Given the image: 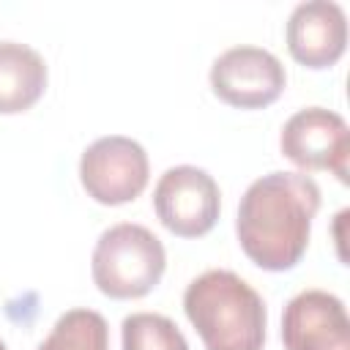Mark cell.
<instances>
[{"label":"cell","instance_id":"obj_4","mask_svg":"<svg viewBox=\"0 0 350 350\" xmlns=\"http://www.w3.org/2000/svg\"><path fill=\"white\" fill-rule=\"evenodd\" d=\"M150 164L145 148L123 134L98 137L82 150L79 180L88 197L101 205H123L137 200L148 186Z\"/></svg>","mask_w":350,"mask_h":350},{"label":"cell","instance_id":"obj_3","mask_svg":"<svg viewBox=\"0 0 350 350\" xmlns=\"http://www.w3.org/2000/svg\"><path fill=\"white\" fill-rule=\"evenodd\" d=\"M164 243L142 224L120 221L104 230L90 257L93 284L118 301L148 295L164 276Z\"/></svg>","mask_w":350,"mask_h":350},{"label":"cell","instance_id":"obj_1","mask_svg":"<svg viewBox=\"0 0 350 350\" xmlns=\"http://www.w3.org/2000/svg\"><path fill=\"white\" fill-rule=\"evenodd\" d=\"M320 211V186L306 172L276 170L249 183L241 197L235 235L243 254L262 271H290L301 262L312 219Z\"/></svg>","mask_w":350,"mask_h":350},{"label":"cell","instance_id":"obj_8","mask_svg":"<svg viewBox=\"0 0 350 350\" xmlns=\"http://www.w3.org/2000/svg\"><path fill=\"white\" fill-rule=\"evenodd\" d=\"M284 350H350V317L328 290H304L282 312Z\"/></svg>","mask_w":350,"mask_h":350},{"label":"cell","instance_id":"obj_10","mask_svg":"<svg viewBox=\"0 0 350 350\" xmlns=\"http://www.w3.org/2000/svg\"><path fill=\"white\" fill-rule=\"evenodd\" d=\"M44 57L19 41H0V115L30 109L46 90Z\"/></svg>","mask_w":350,"mask_h":350},{"label":"cell","instance_id":"obj_13","mask_svg":"<svg viewBox=\"0 0 350 350\" xmlns=\"http://www.w3.org/2000/svg\"><path fill=\"white\" fill-rule=\"evenodd\" d=\"M0 350H5V345H3V342H0Z\"/></svg>","mask_w":350,"mask_h":350},{"label":"cell","instance_id":"obj_2","mask_svg":"<svg viewBox=\"0 0 350 350\" xmlns=\"http://www.w3.org/2000/svg\"><path fill=\"white\" fill-rule=\"evenodd\" d=\"M183 312L205 350H262L268 312L260 293L227 268H211L189 282Z\"/></svg>","mask_w":350,"mask_h":350},{"label":"cell","instance_id":"obj_6","mask_svg":"<svg viewBox=\"0 0 350 350\" xmlns=\"http://www.w3.org/2000/svg\"><path fill=\"white\" fill-rule=\"evenodd\" d=\"M287 85L282 60L262 46H230L211 66L213 93L238 109H262L273 104Z\"/></svg>","mask_w":350,"mask_h":350},{"label":"cell","instance_id":"obj_12","mask_svg":"<svg viewBox=\"0 0 350 350\" xmlns=\"http://www.w3.org/2000/svg\"><path fill=\"white\" fill-rule=\"evenodd\" d=\"M123 350H189L180 328L156 312H134L120 323Z\"/></svg>","mask_w":350,"mask_h":350},{"label":"cell","instance_id":"obj_7","mask_svg":"<svg viewBox=\"0 0 350 350\" xmlns=\"http://www.w3.org/2000/svg\"><path fill=\"white\" fill-rule=\"evenodd\" d=\"M279 148L301 170H328L347 183L350 129L339 112L325 107L298 109L282 126Z\"/></svg>","mask_w":350,"mask_h":350},{"label":"cell","instance_id":"obj_9","mask_svg":"<svg viewBox=\"0 0 350 350\" xmlns=\"http://www.w3.org/2000/svg\"><path fill=\"white\" fill-rule=\"evenodd\" d=\"M290 55L306 68H331L347 46V16L334 0L298 3L284 27Z\"/></svg>","mask_w":350,"mask_h":350},{"label":"cell","instance_id":"obj_5","mask_svg":"<svg viewBox=\"0 0 350 350\" xmlns=\"http://www.w3.org/2000/svg\"><path fill=\"white\" fill-rule=\"evenodd\" d=\"M153 211L172 235L200 238L211 232L219 219V183L202 167H170L153 189Z\"/></svg>","mask_w":350,"mask_h":350},{"label":"cell","instance_id":"obj_11","mask_svg":"<svg viewBox=\"0 0 350 350\" xmlns=\"http://www.w3.org/2000/svg\"><path fill=\"white\" fill-rule=\"evenodd\" d=\"M36 350H109V325L96 309H68Z\"/></svg>","mask_w":350,"mask_h":350}]
</instances>
